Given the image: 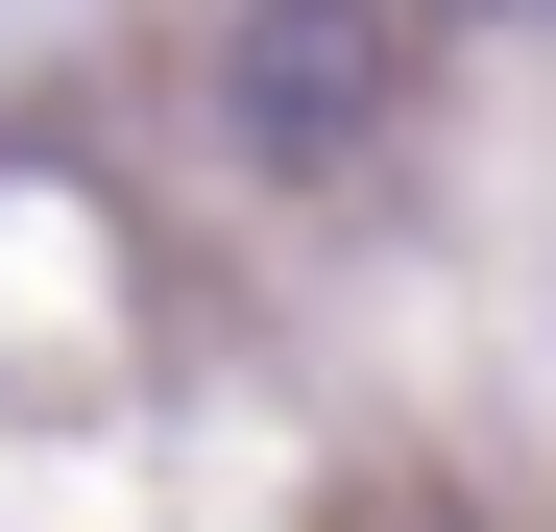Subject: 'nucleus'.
<instances>
[{
  "label": "nucleus",
  "instance_id": "1",
  "mask_svg": "<svg viewBox=\"0 0 556 532\" xmlns=\"http://www.w3.org/2000/svg\"><path fill=\"white\" fill-rule=\"evenodd\" d=\"M412 98V0H218V145L242 169H363Z\"/></svg>",
  "mask_w": 556,
  "mask_h": 532
},
{
  "label": "nucleus",
  "instance_id": "2",
  "mask_svg": "<svg viewBox=\"0 0 556 532\" xmlns=\"http://www.w3.org/2000/svg\"><path fill=\"white\" fill-rule=\"evenodd\" d=\"M459 25H556V0H459Z\"/></svg>",
  "mask_w": 556,
  "mask_h": 532
}]
</instances>
